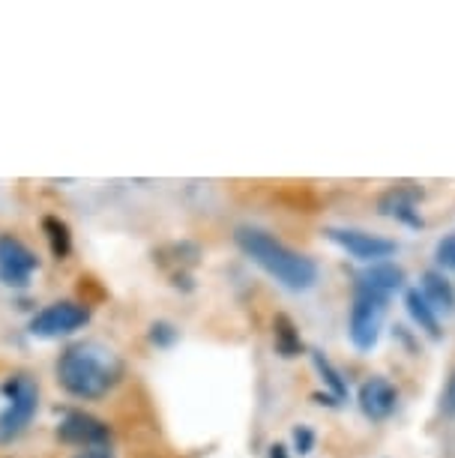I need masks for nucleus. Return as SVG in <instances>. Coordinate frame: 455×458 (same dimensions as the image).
I'll use <instances>...</instances> for the list:
<instances>
[{"label":"nucleus","mask_w":455,"mask_h":458,"mask_svg":"<svg viewBox=\"0 0 455 458\" xmlns=\"http://www.w3.org/2000/svg\"><path fill=\"white\" fill-rule=\"evenodd\" d=\"M123 360L102 342H75L57 360V380L75 399H102L123 377Z\"/></svg>","instance_id":"f257e3e1"},{"label":"nucleus","mask_w":455,"mask_h":458,"mask_svg":"<svg viewBox=\"0 0 455 458\" xmlns=\"http://www.w3.org/2000/svg\"><path fill=\"white\" fill-rule=\"evenodd\" d=\"M237 246L252 258V261L267 270L273 279L282 282L291 291H306L312 288L317 279V267L312 258L294 252L285 243H279L276 237L267 234L261 228H240L237 231Z\"/></svg>","instance_id":"f03ea898"},{"label":"nucleus","mask_w":455,"mask_h":458,"mask_svg":"<svg viewBox=\"0 0 455 458\" xmlns=\"http://www.w3.org/2000/svg\"><path fill=\"white\" fill-rule=\"evenodd\" d=\"M6 408L0 411V444H13L30 426L39 408V390L28 375H13L4 384Z\"/></svg>","instance_id":"7ed1b4c3"},{"label":"nucleus","mask_w":455,"mask_h":458,"mask_svg":"<svg viewBox=\"0 0 455 458\" xmlns=\"http://www.w3.org/2000/svg\"><path fill=\"white\" fill-rule=\"evenodd\" d=\"M386 306H390L386 297H377V293H368V291H354L348 333H350V342H354L359 351H372L377 339H381Z\"/></svg>","instance_id":"20e7f679"},{"label":"nucleus","mask_w":455,"mask_h":458,"mask_svg":"<svg viewBox=\"0 0 455 458\" xmlns=\"http://www.w3.org/2000/svg\"><path fill=\"white\" fill-rule=\"evenodd\" d=\"M90 324V309L84 302L75 300H60L42 309L39 315H33L30 321V335L37 339H60V335H72L81 327Z\"/></svg>","instance_id":"39448f33"},{"label":"nucleus","mask_w":455,"mask_h":458,"mask_svg":"<svg viewBox=\"0 0 455 458\" xmlns=\"http://www.w3.org/2000/svg\"><path fill=\"white\" fill-rule=\"evenodd\" d=\"M39 270V258L19 237L0 234V279L10 288H28L30 276Z\"/></svg>","instance_id":"423d86ee"},{"label":"nucleus","mask_w":455,"mask_h":458,"mask_svg":"<svg viewBox=\"0 0 455 458\" xmlns=\"http://www.w3.org/2000/svg\"><path fill=\"white\" fill-rule=\"evenodd\" d=\"M57 437L70 446H84V449H102L111 444V428L93 413L72 411L66 413L63 422L57 426Z\"/></svg>","instance_id":"0eeeda50"},{"label":"nucleus","mask_w":455,"mask_h":458,"mask_svg":"<svg viewBox=\"0 0 455 458\" xmlns=\"http://www.w3.org/2000/svg\"><path fill=\"white\" fill-rule=\"evenodd\" d=\"M327 237L333 243H339L348 255L359 258V261H372L381 264V258H390L396 252V243L386 237L368 234V231H354V228H330Z\"/></svg>","instance_id":"6e6552de"},{"label":"nucleus","mask_w":455,"mask_h":458,"mask_svg":"<svg viewBox=\"0 0 455 458\" xmlns=\"http://www.w3.org/2000/svg\"><path fill=\"white\" fill-rule=\"evenodd\" d=\"M399 393L396 386L386 377H368L363 386H359V408L368 420H386L392 411H396Z\"/></svg>","instance_id":"1a4fd4ad"},{"label":"nucleus","mask_w":455,"mask_h":458,"mask_svg":"<svg viewBox=\"0 0 455 458\" xmlns=\"http://www.w3.org/2000/svg\"><path fill=\"white\" fill-rule=\"evenodd\" d=\"M401 282H405V273H401V267L390 264V261H381V264L368 267L366 273H359L357 291H368V293H377V297L390 300L392 293L401 288Z\"/></svg>","instance_id":"9d476101"},{"label":"nucleus","mask_w":455,"mask_h":458,"mask_svg":"<svg viewBox=\"0 0 455 458\" xmlns=\"http://www.w3.org/2000/svg\"><path fill=\"white\" fill-rule=\"evenodd\" d=\"M417 198L419 192L417 189H408V186H396V189H390L383 198H381V213L383 216H390V219H399V222H408V225H414V228H419V216H417Z\"/></svg>","instance_id":"9b49d317"},{"label":"nucleus","mask_w":455,"mask_h":458,"mask_svg":"<svg viewBox=\"0 0 455 458\" xmlns=\"http://www.w3.org/2000/svg\"><path fill=\"white\" fill-rule=\"evenodd\" d=\"M419 293L428 300V306L434 309L437 315H452L455 312V291H452V284L443 279L441 273H434V270H428L423 276V288H419Z\"/></svg>","instance_id":"f8f14e48"},{"label":"nucleus","mask_w":455,"mask_h":458,"mask_svg":"<svg viewBox=\"0 0 455 458\" xmlns=\"http://www.w3.org/2000/svg\"><path fill=\"white\" fill-rule=\"evenodd\" d=\"M405 302H408V312L417 321L419 330H426L428 335H432V339H441V321H437V312H434L432 306H428V300L423 297V293H419V288L408 291Z\"/></svg>","instance_id":"ddd939ff"},{"label":"nucleus","mask_w":455,"mask_h":458,"mask_svg":"<svg viewBox=\"0 0 455 458\" xmlns=\"http://www.w3.org/2000/svg\"><path fill=\"white\" fill-rule=\"evenodd\" d=\"M273 342H276V353L285 360L297 357L303 351V339H299L297 327L291 324L288 315H276V321H273Z\"/></svg>","instance_id":"4468645a"},{"label":"nucleus","mask_w":455,"mask_h":458,"mask_svg":"<svg viewBox=\"0 0 455 458\" xmlns=\"http://www.w3.org/2000/svg\"><path fill=\"white\" fill-rule=\"evenodd\" d=\"M42 231H46V240H48V246H51V255H55L57 261H63V258L72 252L70 225H66L63 219H57V216H46V219H42Z\"/></svg>","instance_id":"2eb2a0df"},{"label":"nucleus","mask_w":455,"mask_h":458,"mask_svg":"<svg viewBox=\"0 0 455 458\" xmlns=\"http://www.w3.org/2000/svg\"><path fill=\"white\" fill-rule=\"evenodd\" d=\"M312 362H315V369H317V375L324 377V384L330 386V399L333 402H341V399H348V384L341 380V375L336 371V366L324 357L321 351H312Z\"/></svg>","instance_id":"dca6fc26"},{"label":"nucleus","mask_w":455,"mask_h":458,"mask_svg":"<svg viewBox=\"0 0 455 458\" xmlns=\"http://www.w3.org/2000/svg\"><path fill=\"white\" fill-rule=\"evenodd\" d=\"M150 342L159 344V348H168V344L177 342V330L171 324H165V321H156L150 327Z\"/></svg>","instance_id":"f3484780"},{"label":"nucleus","mask_w":455,"mask_h":458,"mask_svg":"<svg viewBox=\"0 0 455 458\" xmlns=\"http://www.w3.org/2000/svg\"><path fill=\"white\" fill-rule=\"evenodd\" d=\"M437 264L443 267V270H452L455 273V234L443 237L441 243H437Z\"/></svg>","instance_id":"a211bd4d"},{"label":"nucleus","mask_w":455,"mask_h":458,"mask_svg":"<svg viewBox=\"0 0 455 458\" xmlns=\"http://www.w3.org/2000/svg\"><path fill=\"white\" fill-rule=\"evenodd\" d=\"M312 446H315V431L308 426H297L294 428V453L308 455L312 453Z\"/></svg>","instance_id":"6ab92c4d"},{"label":"nucleus","mask_w":455,"mask_h":458,"mask_svg":"<svg viewBox=\"0 0 455 458\" xmlns=\"http://www.w3.org/2000/svg\"><path fill=\"white\" fill-rule=\"evenodd\" d=\"M443 408L450 411V413H455V375H452V380H450V386H446V395H443Z\"/></svg>","instance_id":"aec40b11"},{"label":"nucleus","mask_w":455,"mask_h":458,"mask_svg":"<svg viewBox=\"0 0 455 458\" xmlns=\"http://www.w3.org/2000/svg\"><path fill=\"white\" fill-rule=\"evenodd\" d=\"M79 458H114V453L108 446H102V449H84Z\"/></svg>","instance_id":"412c9836"},{"label":"nucleus","mask_w":455,"mask_h":458,"mask_svg":"<svg viewBox=\"0 0 455 458\" xmlns=\"http://www.w3.org/2000/svg\"><path fill=\"white\" fill-rule=\"evenodd\" d=\"M270 458H288L285 446H282V444H276V446H273V449H270Z\"/></svg>","instance_id":"4be33fe9"}]
</instances>
